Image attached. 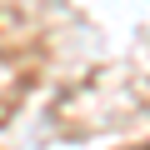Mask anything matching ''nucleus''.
Instances as JSON below:
<instances>
[{
	"mask_svg": "<svg viewBox=\"0 0 150 150\" xmlns=\"http://www.w3.org/2000/svg\"><path fill=\"white\" fill-rule=\"evenodd\" d=\"M140 150H150V145H140Z\"/></svg>",
	"mask_w": 150,
	"mask_h": 150,
	"instance_id": "obj_1",
	"label": "nucleus"
}]
</instances>
